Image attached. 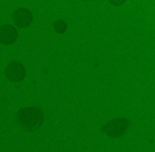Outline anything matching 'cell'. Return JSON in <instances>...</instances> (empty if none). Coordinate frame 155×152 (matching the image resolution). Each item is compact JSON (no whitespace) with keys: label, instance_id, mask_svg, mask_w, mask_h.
<instances>
[{"label":"cell","instance_id":"6da1fadb","mask_svg":"<svg viewBox=\"0 0 155 152\" xmlns=\"http://www.w3.org/2000/svg\"><path fill=\"white\" fill-rule=\"evenodd\" d=\"M45 121V115L41 109L37 107H25L19 110L17 121L25 131H35L39 129Z\"/></svg>","mask_w":155,"mask_h":152},{"label":"cell","instance_id":"7a4b0ae2","mask_svg":"<svg viewBox=\"0 0 155 152\" xmlns=\"http://www.w3.org/2000/svg\"><path fill=\"white\" fill-rule=\"evenodd\" d=\"M129 127H130V121L124 117H119L109 121L104 127V131L107 135L111 137H120L128 131Z\"/></svg>","mask_w":155,"mask_h":152},{"label":"cell","instance_id":"3957f363","mask_svg":"<svg viewBox=\"0 0 155 152\" xmlns=\"http://www.w3.org/2000/svg\"><path fill=\"white\" fill-rule=\"evenodd\" d=\"M5 76L11 81H21L25 76V69L21 64L13 61L6 66Z\"/></svg>","mask_w":155,"mask_h":152},{"label":"cell","instance_id":"277c9868","mask_svg":"<svg viewBox=\"0 0 155 152\" xmlns=\"http://www.w3.org/2000/svg\"><path fill=\"white\" fill-rule=\"evenodd\" d=\"M13 20L15 25H17L18 28H27L31 25L33 15L27 8H18L13 14Z\"/></svg>","mask_w":155,"mask_h":152},{"label":"cell","instance_id":"5b68a950","mask_svg":"<svg viewBox=\"0 0 155 152\" xmlns=\"http://www.w3.org/2000/svg\"><path fill=\"white\" fill-rule=\"evenodd\" d=\"M17 39V32L14 27L4 25L0 27V42L3 45H12Z\"/></svg>","mask_w":155,"mask_h":152},{"label":"cell","instance_id":"8992f818","mask_svg":"<svg viewBox=\"0 0 155 152\" xmlns=\"http://www.w3.org/2000/svg\"><path fill=\"white\" fill-rule=\"evenodd\" d=\"M65 25L64 22H62V21H57V22L55 23V30L58 32V33H62L63 32V29L65 30Z\"/></svg>","mask_w":155,"mask_h":152},{"label":"cell","instance_id":"52a82bcc","mask_svg":"<svg viewBox=\"0 0 155 152\" xmlns=\"http://www.w3.org/2000/svg\"><path fill=\"white\" fill-rule=\"evenodd\" d=\"M109 2H110L111 4H113V5H121V4H124V2H126V0H109Z\"/></svg>","mask_w":155,"mask_h":152}]
</instances>
